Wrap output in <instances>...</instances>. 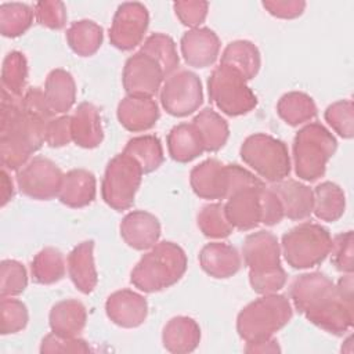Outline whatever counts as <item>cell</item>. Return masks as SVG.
<instances>
[{
  "label": "cell",
  "mask_w": 354,
  "mask_h": 354,
  "mask_svg": "<svg viewBox=\"0 0 354 354\" xmlns=\"http://www.w3.org/2000/svg\"><path fill=\"white\" fill-rule=\"evenodd\" d=\"M26 306L14 297H1L0 301V332L1 335L17 333L28 324Z\"/></svg>",
  "instance_id": "obj_42"
},
{
  "label": "cell",
  "mask_w": 354,
  "mask_h": 354,
  "mask_svg": "<svg viewBox=\"0 0 354 354\" xmlns=\"http://www.w3.org/2000/svg\"><path fill=\"white\" fill-rule=\"evenodd\" d=\"M118 120L129 131L152 129L159 119V106L152 97L126 95L118 105Z\"/></svg>",
  "instance_id": "obj_20"
},
{
  "label": "cell",
  "mask_w": 354,
  "mask_h": 354,
  "mask_svg": "<svg viewBox=\"0 0 354 354\" xmlns=\"http://www.w3.org/2000/svg\"><path fill=\"white\" fill-rule=\"evenodd\" d=\"M66 268L76 289L84 295L91 293L98 282L94 264V241L77 243L68 254Z\"/></svg>",
  "instance_id": "obj_22"
},
{
  "label": "cell",
  "mask_w": 354,
  "mask_h": 354,
  "mask_svg": "<svg viewBox=\"0 0 354 354\" xmlns=\"http://www.w3.org/2000/svg\"><path fill=\"white\" fill-rule=\"evenodd\" d=\"M86 321V307L82 301L75 299H66L55 303L48 315L51 332L66 337H76L84 329Z\"/></svg>",
  "instance_id": "obj_27"
},
{
  "label": "cell",
  "mask_w": 354,
  "mask_h": 354,
  "mask_svg": "<svg viewBox=\"0 0 354 354\" xmlns=\"http://www.w3.org/2000/svg\"><path fill=\"white\" fill-rule=\"evenodd\" d=\"M24 97V95H22ZM22 97L1 91L0 158L4 169L18 171L44 144L47 122L29 115Z\"/></svg>",
  "instance_id": "obj_2"
},
{
  "label": "cell",
  "mask_w": 354,
  "mask_h": 354,
  "mask_svg": "<svg viewBox=\"0 0 354 354\" xmlns=\"http://www.w3.org/2000/svg\"><path fill=\"white\" fill-rule=\"evenodd\" d=\"M71 141H72V131H71L69 115H61L47 122L46 130H44V142L48 147L59 148V147L68 145Z\"/></svg>",
  "instance_id": "obj_49"
},
{
  "label": "cell",
  "mask_w": 354,
  "mask_h": 354,
  "mask_svg": "<svg viewBox=\"0 0 354 354\" xmlns=\"http://www.w3.org/2000/svg\"><path fill=\"white\" fill-rule=\"evenodd\" d=\"M44 97L54 116L66 113L76 100V84L72 75L61 68L53 69L46 79Z\"/></svg>",
  "instance_id": "obj_28"
},
{
  "label": "cell",
  "mask_w": 354,
  "mask_h": 354,
  "mask_svg": "<svg viewBox=\"0 0 354 354\" xmlns=\"http://www.w3.org/2000/svg\"><path fill=\"white\" fill-rule=\"evenodd\" d=\"M22 106L29 115L36 116L44 122H48L54 118V113L51 112V109L48 108V104L46 101L44 90H41L39 87L28 88L24 93Z\"/></svg>",
  "instance_id": "obj_50"
},
{
  "label": "cell",
  "mask_w": 354,
  "mask_h": 354,
  "mask_svg": "<svg viewBox=\"0 0 354 354\" xmlns=\"http://www.w3.org/2000/svg\"><path fill=\"white\" fill-rule=\"evenodd\" d=\"M325 120L343 138L354 134V106L351 100H340L330 104L325 111Z\"/></svg>",
  "instance_id": "obj_43"
},
{
  "label": "cell",
  "mask_w": 354,
  "mask_h": 354,
  "mask_svg": "<svg viewBox=\"0 0 354 354\" xmlns=\"http://www.w3.org/2000/svg\"><path fill=\"white\" fill-rule=\"evenodd\" d=\"M293 310L283 295L268 293L245 306L236 317V330L246 343L274 336L292 318Z\"/></svg>",
  "instance_id": "obj_4"
},
{
  "label": "cell",
  "mask_w": 354,
  "mask_h": 354,
  "mask_svg": "<svg viewBox=\"0 0 354 354\" xmlns=\"http://www.w3.org/2000/svg\"><path fill=\"white\" fill-rule=\"evenodd\" d=\"M245 351L246 353H279L281 348L278 346V342L274 337H270L260 342L246 343Z\"/></svg>",
  "instance_id": "obj_53"
},
{
  "label": "cell",
  "mask_w": 354,
  "mask_h": 354,
  "mask_svg": "<svg viewBox=\"0 0 354 354\" xmlns=\"http://www.w3.org/2000/svg\"><path fill=\"white\" fill-rule=\"evenodd\" d=\"M66 266L64 254L55 248L41 249L32 260V279L40 285H51L61 281L65 275Z\"/></svg>",
  "instance_id": "obj_36"
},
{
  "label": "cell",
  "mask_w": 354,
  "mask_h": 354,
  "mask_svg": "<svg viewBox=\"0 0 354 354\" xmlns=\"http://www.w3.org/2000/svg\"><path fill=\"white\" fill-rule=\"evenodd\" d=\"M187 271V254L174 242L162 241L152 246L136 264L130 282L145 293H153L177 283Z\"/></svg>",
  "instance_id": "obj_3"
},
{
  "label": "cell",
  "mask_w": 354,
  "mask_h": 354,
  "mask_svg": "<svg viewBox=\"0 0 354 354\" xmlns=\"http://www.w3.org/2000/svg\"><path fill=\"white\" fill-rule=\"evenodd\" d=\"M245 266L249 274L274 270L281 266V246L277 236L266 230L249 234L242 246Z\"/></svg>",
  "instance_id": "obj_15"
},
{
  "label": "cell",
  "mask_w": 354,
  "mask_h": 354,
  "mask_svg": "<svg viewBox=\"0 0 354 354\" xmlns=\"http://www.w3.org/2000/svg\"><path fill=\"white\" fill-rule=\"evenodd\" d=\"M198 227L201 232L207 238H227L234 227L227 218L223 203L205 205L198 213Z\"/></svg>",
  "instance_id": "obj_40"
},
{
  "label": "cell",
  "mask_w": 354,
  "mask_h": 354,
  "mask_svg": "<svg viewBox=\"0 0 354 354\" xmlns=\"http://www.w3.org/2000/svg\"><path fill=\"white\" fill-rule=\"evenodd\" d=\"M165 73L159 64L149 55L138 51L127 58L122 82L127 95L152 97L162 86Z\"/></svg>",
  "instance_id": "obj_13"
},
{
  "label": "cell",
  "mask_w": 354,
  "mask_h": 354,
  "mask_svg": "<svg viewBox=\"0 0 354 354\" xmlns=\"http://www.w3.org/2000/svg\"><path fill=\"white\" fill-rule=\"evenodd\" d=\"M246 79L232 66L220 64L209 76L210 101L228 116H241L253 111L257 97L246 84Z\"/></svg>",
  "instance_id": "obj_8"
},
{
  "label": "cell",
  "mask_w": 354,
  "mask_h": 354,
  "mask_svg": "<svg viewBox=\"0 0 354 354\" xmlns=\"http://www.w3.org/2000/svg\"><path fill=\"white\" fill-rule=\"evenodd\" d=\"M184 61L194 68H207L214 64L220 53V39L209 28L187 30L180 41Z\"/></svg>",
  "instance_id": "obj_18"
},
{
  "label": "cell",
  "mask_w": 354,
  "mask_h": 354,
  "mask_svg": "<svg viewBox=\"0 0 354 354\" xmlns=\"http://www.w3.org/2000/svg\"><path fill=\"white\" fill-rule=\"evenodd\" d=\"M263 187H248L235 191L227 198L224 210L231 225L248 231L263 224Z\"/></svg>",
  "instance_id": "obj_14"
},
{
  "label": "cell",
  "mask_w": 354,
  "mask_h": 354,
  "mask_svg": "<svg viewBox=\"0 0 354 354\" xmlns=\"http://www.w3.org/2000/svg\"><path fill=\"white\" fill-rule=\"evenodd\" d=\"M108 318L122 328H137L147 319L148 303L134 290L122 289L113 292L105 301Z\"/></svg>",
  "instance_id": "obj_17"
},
{
  "label": "cell",
  "mask_w": 354,
  "mask_h": 354,
  "mask_svg": "<svg viewBox=\"0 0 354 354\" xmlns=\"http://www.w3.org/2000/svg\"><path fill=\"white\" fill-rule=\"evenodd\" d=\"M28 77V62L21 51L6 55L1 66V91L22 97Z\"/></svg>",
  "instance_id": "obj_39"
},
{
  "label": "cell",
  "mask_w": 354,
  "mask_h": 354,
  "mask_svg": "<svg viewBox=\"0 0 354 354\" xmlns=\"http://www.w3.org/2000/svg\"><path fill=\"white\" fill-rule=\"evenodd\" d=\"M283 209L271 188H264L263 191V224L274 225L283 218Z\"/></svg>",
  "instance_id": "obj_52"
},
{
  "label": "cell",
  "mask_w": 354,
  "mask_h": 354,
  "mask_svg": "<svg viewBox=\"0 0 354 354\" xmlns=\"http://www.w3.org/2000/svg\"><path fill=\"white\" fill-rule=\"evenodd\" d=\"M1 189H0V205L1 207H4L14 196V184L12 180L10 177V174L7 173V170L3 167L1 170V184H0Z\"/></svg>",
  "instance_id": "obj_54"
},
{
  "label": "cell",
  "mask_w": 354,
  "mask_h": 354,
  "mask_svg": "<svg viewBox=\"0 0 354 354\" xmlns=\"http://www.w3.org/2000/svg\"><path fill=\"white\" fill-rule=\"evenodd\" d=\"M72 141L82 148H95L102 142L104 131L98 108L91 102L77 105L71 116Z\"/></svg>",
  "instance_id": "obj_24"
},
{
  "label": "cell",
  "mask_w": 354,
  "mask_h": 354,
  "mask_svg": "<svg viewBox=\"0 0 354 354\" xmlns=\"http://www.w3.org/2000/svg\"><path fill=\"white\" fill-rule=\"evenodd\" d=\"M277 113L289 126H299L317 116V105L308 94L290 91L279 98Z\"/></svg>",
  "instance_id": "obj_34"
},
{
  "label": "cell",
  "mask_w": 354,
  "mask_h": 354,
  "mask_svg": "<svg viewBox=\"0 0 354 354\" xmlns=\"http://www.w3.org/2000/svg\"><path fill=\"white\" fill-rule=\"evenodd\" d=\"M141 53L149 55L162 68L165 77L174 73L180 65L174 40L165 33H152L144 41L140 48Z\"/></svg>",
  "instance_id": "obj_37"
},
{
  "label": "cell",
  "mask_w": 354,
  "mask_h": 354,
  "mask_svg": "<svg viewBox=\"0 0 354 354\" xmlns=\"http://www.w3.org/2000/svg\"><path fill=\"white\" fill-rule=\"evenodd\" d=\"M199 264L202 270L217 279L235 275L241 266V254L238 250L224 242H210L205 245L199 253Z\"/></svg>",
  "instance_id": "obj_23"
},
{
  "label": "cell",
  "mask_w": 354,
  "mask_h": 354,
  "mask_svg": "<svg viewBox=\"0 0 354 354\" xmlns=\"http://www.w3.org/2000/svg\"><path fill=\"white\" fill-rule=\"evenodd\" d=\"M120 236L127 246L136 250H148L160 236V223L149 212L133 210L120 223Z\"/></svg>",
  "instance_id": "obj_19"
},
{
  "label": "cell",
  "mask_w": 354,
  "mask_h": 354,
  "mask_svg": "<svg viewBox=\"0 0 354 354\" xmlns=\"http://www.w3.org/2000/svg\"><path fill=\"white\" fill-rule=\"evenodd\" d=\"M167 151L173 160L187 163L205 152L199 131L191 123H180L167 134Z\"/></svg>",
  "instance_id": "obj_29"
},
{
  "label": "cell",
  "mask_w": 354,
  "mask_h": 354,
  "mask_svg": "<svg viewBox=\"0 0 354 354\" xmlns=\"http://www.w3.org/2000/svg\"><path fill=\"white\" fill-rule=\"evenodd\" d=\"M36 22L48 29H61L66 24V8L62 1L43 0L33 6Z\"/></svg>",
  "instance_id": "obj_45"
},
{
  "label": "cell",
  "mask_w": 354,
  "mask_h": 354,
  "mask_svg": "<svg viewBox=\"0 0 354 354\" xmlns=\"http://www.w3.org/2000/svg\"><path fill=\"white\" fill-rule=\"evenodd\" d=\"M336 148L337 141L325 126L317 122L303 126L293 140V163L297 177L310 183L322 177Z\"/></svg>",
  "instance_id": "obj_5"
},
{
  "label": "cell",
  "mask_w": 354,
  "mask_h": 354,
  "mask_svg": "<svg viewBox=\"0 0 354 354\" xmlns=\"http://www.w3.org/2000/svg\"><path fill=\"white\" fill-rule=\"evenodd\" d=\"M142 174L141 166L127 153L113 156L106 165L101 183L104 202L118 212L131 207Z\"/></svg>",
  "instance_id": "obj_9"
},
{
  "label": "cell",
  "mask_w": 354,
  "mask_h": 354,
  "mask_svg": "<svg viewBox=\"0 0 354 354\" xmlns=\"http://www.w3.org/2000/svg\"><path fill=\"white\" fill-rule=\"evenodd\" d=\"M192 124L201 134L205 152H216L224 147L228 140L230 129L225 119L210 108L202 109L192 120Z\"/></svg>",
  "instance_id": "obj_32"
},
{
  "label": "cell",
  "mask_w": 354,
  "mask_h": 354,
  "mask_svg": "<svg viewBox=\"0 0 354 354\" xmlns=\"http://www.w3.org/2000/svg\"><path fill=\"white\" fill-rule=\"evenodd\" d=\"M270 188L278 196L285 217L290 220H304L313 213L314 194L306 184L285 178L274 183Z\"/></svg>",
  "instance_id": "obj_21"
},
{
  "label": "cell",
  "mask_w": 354,
  "mask_h": 354,
  "mask_svg": "<svg viewBox=\"0 0 354 354\" xmlns=\"http://www.w3.org/2000/svg\"><path fill=\"white\" fill-rule=\"evenodd\" d=\"M332 264L343 274H353V231L340 232L332 238L330 253Z\"/></svg>",
  "instance_id": "obj_44"
},
{
  "label": "cell",
  "mask_w": 354,
  "mask_h": 354,
  "mask_svg": "<svg viewBox=\"0 0 354 354\" xmlns=\"http://www.w3.org/2000/svg\"><path fill=\"white\" fill-rule=\"evenodd\" d=\"M64 174L48 158L35 156L17 171L19 191L36 201H50L59 194Z\"/></svg>",
  "instance_id": "obj_11"
},
{
  "label": "cell",
  "mask_w": 354,
  "mask_h": 354,
  "mask_svg": "<svg viewBox=\"0 0 354 354\" xmlns=\"http://www.w3.org/2000/svg\"><path fill=\"white\" fill-rule=\"evenodd\" d=\"M189 184L202 199H227L230 189L228 165L217 159H206L191 170Z\"/></svg>",
  "instance_id": "obj_16"
},
{
  "label": "cell",
  "mask_w": 354,
  "mask_h": 354,
  "mask_svg": "<svg viewBox=\"0 0 354 354\" xmlns=\"http://www.w3.org/2000/svg\"><path fill=\"white\" fill-rule=\"evenodd\" d=\"M282 252L286 263L297 270L321 264L330 253V232L317 223H301L282 236Z\"/></svg>",
  "instance_id": "obj_6"
},
{
  "label": "cell",
  "mask_w": 354,
  "mask_h": 354,
  "mask_svg": "<svg viewBox=\"0 0 354 354\" xmlns=\"http://www.w3.org/2000/svg\"><path fill=\"white\" fill-rule=\"evenodd\" d=\"M28 285V274L22 263L3 260L0 264V296L14 297L21 295Z\"/></svg>",
  "instance_id": "obj_41"
},
{
  "label": "cell",
  "mask_w": 354,
  "mask_h": 354,
  "mask_svg": "<svg viewBox=\"0 0 354 354\" xmlns=\"http://www.w3.org/2000/svg\"><path fill=\"white\" fill-rule=\"evenodd\" d=\"M123 152L131 156L141 166L144 174L156 170L165 159L162 142L153 134H145L130 138Z\"/></svg>",
  "instance_id": "obj_35"
},
{
  "label": "cell",
  "mask_w": 354,
  "mask_h": 354,
  "mask_svg": "<svg viewBox=\"0 0 354 354\" xmlns=\"http://www.w3.org/2000/svg\"><path fill=\"white\" fill-rule=\"evenodd\" d=\"M249 282L252 289L259 295L277 293L281 290L286 282V272L279 266L274 270L249 274Z\"/></svg>",
  "instance_id": "obj_46"
},
{
  "label": "cell",
  "mask_w": 354,
  "mask_h": 354,
  "mask_svg": "<svg viewBox=\"0 0 354 354\" xmlns=\"http://www.w3.org/2000/svg\"><path fill=\"white\" fill-rule=\"evenodd\" d=\"M149 22L144 4L133 1L118 7L109 28V41L113 47L129 51L141 44Z\"/></svg>",
  "instance_id": "obj_12"
},
{
  "label": "cell",
  "mask_w": 354,
  "mask_h": 354,
  "mask_svg": "<svg viewBox=\"0 0 354 354\" xmlns=\"http://www.w3.org/2000/svg\"><path fill=\"white\" fill-rule=\"evenodd\" d=\"M102 28L90 19L76 21L66 30V41L71 50L80 57L95 54L102 44Z\"/></svg>",
  "instance_id": "obj_33"
},
{
  "label": "cell",
  "mask_w": 354,
  "mask_h": 354,
  "mask_svg": "<svg viewBox=\"0 0 354 354\" xmlns=\"http://www.w3.org/2000/svg\"><path fill=\"white\" fill-rule=\"evenodd\" d=\"M353 274L337 283L322 272H306L290 283V299L311 324L333 335H343L354 322Z\"/></svg>",
  "instance_id": "obj_1"
},
{
  "label": "cell",
  "mask_w": 354,
  "mask_h": 354,
  "mask_svg": "<svg viewBox=\"0 0 354 354\" xmlns=\"http://www.w3.org/2000/svg\"><path fill=\"white\" fill-rule=\"evenodd\" d=\"M220 64L232 66L246 80L253 79L260 69L261 58L259 48L249 40H235L227 44L221 54Z\"/></svg>",
  "instance_id": "obj_30"
},
{
  "label": "cell",
  "mask_w": 354,
  "mask_h": 354,
  "mask_svg": "<svg viewBox=\"0 0 354 354\" xmlns=\"http://www.w3.org/2000/svg\"><path fill=\"white\" fill-rule=\"evenodd\" d=\"M90 346L80 337L59 336L54 332L43 337L40 353H88Z\"/></svg>",
  "instance_id": "obj_47"
},
{
  "label": "cell",
  "mask_w": 354,
  "mask_h": 354,
  "mask_svg": "<svg viewBox=\"0 0 354 354\" xmlns=\"http://www.w3.org/2000/svg\"><path fill=\"white\" fill-rule=\"evenodd\" d=\"M241 158L270 183L285 180L290 173V156L286 144L266 133L246 137L241 145Z\"/></svg>",
  "instance_id": "obj_7"
},
{
  "label": "cell",
  "mask_w": 354,
  "mask_h": 354,
  "mask_svg": "<svg viewBox=\"0 0 354 354\" xmlns=\"http://www.w3.org/2000/svg\"><path fill=\"white\" fill-rule=\"evenodd\" d=\"M174 12L180 22L191 29L199 28V25L206 19L209 3L207 1H176L173 4Z\"/></svg>",
  "instance_id": "obj_48"
},
{
  "label": "cell",
  "mask_w": 354,
  "mask_h": 354,
  "mask_svg": "<svg viewBox=\"0 0 354 354\" xmlns=\"http://www.w3.org/2000/svg\"><path fill=\"white\" fill-rule=\"evenodd\" d=\"M263 7L274 17L282 19H293L303 14L306 1L303 0H266Z\"/></svg>",
  "instance_id": "obj_51"
},
{
  "label": "cell",
  "mask_w": 354,
  "mask_h": 354,
  "mask_svg": "<svg viewBox=\"0 0 354 354\" xmlns=\"http://www.w3.org/2000/svg\"><path fill=\"white\" fill-rule=\"evenodd\" d=\"M201 342V328L198 322L187 315L170 318L162 330L163 347L174 354L194 351Z\"/></svg>",
  "instance_id": "obj_25"
},
{
  "label": "cell",
  "mask_w": 354,
  "mask_h": 354,
  "mask_svg": "<svg viewBox=\"0 0 354 354\" xmlns=\"http://www.w3.org/2000/svg\"><path fill=\"white\" fill-rule=\"evenodd\" d=\"M313 213L317 218L333 223L343 216L346 207V196L337 184L332 181H324L313 189Z\"/></svg>",
  "instance_id": "obj_31"
},
{
  "label": "cell",
  "mask_w": 354,
  "mask_h": 354,
  "mask_svg": "<svg viewBox=\"0 0 354 354\" xmlns=\"http://www.w3.org/2000/svg\"><path fill=\"white\" fill-rule=\"evenodd\" d=\"M97 183L91 171L72 169L64 174L58 199L69 207H84L95 199Z\"/></svg>",
  "instance_id": "obj_26"
},
{
  "label": "cell",
  "mask_w": 354,
  "mask_h": 354,
  "mask_svg": "<svg viewBox=\"0 0 354 354\" xmlns=\"http://www.w3.org/2000/svg\"><path fill=\"white\" fill-rule=\"evenodd\" d=\"M202 102L203 90L201 79L191 71H176L166 77L160 87V104L171 116H188L198 111Z\"/></svg>",
  "instance_id": "obj_10"
},
{
  "label": "cell",
  "mask_w": 354,
  "mask_h": 354,
  "mask_svg": "<svg viewBox=\"0 0 354 354\" xmlns=\"http://www.w3.org/2000/svg\"><path fill=\"white\" fill-rule=\"evenodd\" d=\"M33 8L25 3H3L0 6V33L4 37L24 35L33 22Z\"/></svg>",
  "instance_id": "obj_38"
}]
</instances>
